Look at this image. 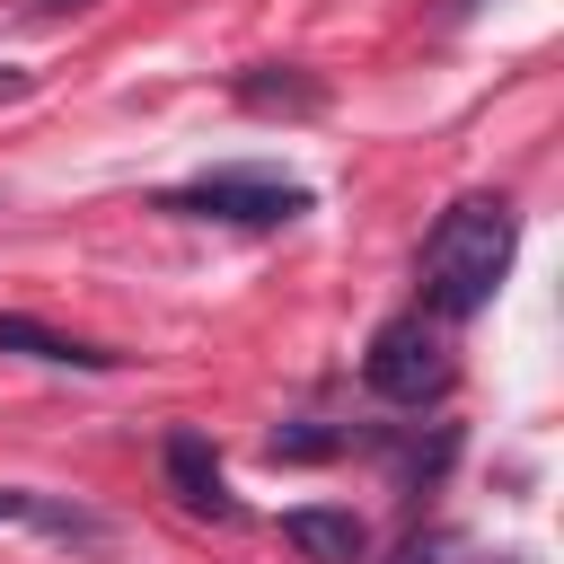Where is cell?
<instances>
[{
    "label": "cell",
    "instance_id": "obj_1",
    "mask_svg": "<svg viewBox=\"0 0 564 564\" xmlns=\"http://www.w3.org/2000/svg\"><path fill=\"white\" fill-rule=\"evenodd\" d=\"M511 247H520V212L502 194H467L432 220L423 256H414V282H423V317L458 326L494 300V282L511 273Z\"/></svg>",
    "mask_w": 564,
    "mask_h": 564
},
{
    "label": "cell",
    "instance_id": "obj_2",
    "mask_svg": "<svg viewBox=\"0 0 564 564\" xmlns=\"http://www.w3.org/2000/svg\"><path fill=\"white\" fill-rule=\"evenodd\" d=\"M159 212H185V220H229V229H282L308 212V185L291 176H264V167H212L176 194H159Z\"/></svg>",
    "mask_w": 564,
    "mask_h": 564
},
{
    "label": "cell",
    "instance_id": "obj_3",
    "mask_svg": "<svg viewBox=\"0 0 564 564\" xmlns=\"http://www.w3.org/2000/svg\"><path fill=\"white\" fill-rule=\"evenodd\" d=\"M449 326L441 317H388L379 335H370V352H361V379H370V397H388V405H423V397H441L449 388Z\"/></svg>",
    "mask_w": 564,
    "mask_h": 564
},
{
    "label": "cell",
    "instance_id": "obj_4",
    "mask_svg": "<svg viewBox=\"0 0 564 564\" xmlns=\"http://www.w3.org/2000/svg\"><path fill=\"white\" fill-rule=\"evenodd\" d=\"M159 467H167V494L194 511V520H238V494H229V476H220V458H212V441L203 432H167V449H159Z\"/></svg>",
    "mask_w": 564,
    "mask_h": 564
},
{
    "label": "cell",
    "instance_id": "obj_5",
    "mask_svg": "<svg viewBox=\"0 0 564 564\" xmlns=\"http://www.w3.org/2000/svg\"><path fill=\"white\" fill-rule=\"evenodd\" d=\"M282 546H300L308 564H361L370 529L352 511H335V502H300V511H282Z\"/></svg>",
    "mask_w": 564,
    "mask_h": 564
},
{
    "label": "cell",
    "instance_id": "obj_6",
    "mask_svg": "<svg viewBox=\"0 0 564 564\" xmlns=\"http://www.w3.org/2000/svg\"><path fill=\"white\" fill-rule=\"evenodd\" d=\"M0 352H26V361H53V370H115V352L44 326V317H0Z\"/></svg>",
    "mask_w": 564,
    "mask_h": 564
},
{
    "label": "cell",
    "instance_id": "obj_7",
    "mask_svg": "<svg viewBox=\"0 0 564 564\" xmlns=\"http://www.w3.org/2000/svg\"><path fill=\"white\" fill-rule=\"evenodd\" d=\"M238 97H247L256 115H317V106H326V88H317V79H300V70H247V79H238Z\"/></svg>",
    "mask_w": 564,
    "mask_h": 564
},
{
    "label": "cell",
    "instance_id": "obj_8",
    "mask_svg": "<svg viewBox=\"0 0 564 564\" xmlns=\"http://www.w3.org/2000/svg\"><path fill=\"white\" fill-rule=\"evenodd\" d=\"M388 564H476V546H467L458 529H414V538H405Z\"/></svg>",
    "mask_w": 564,
    "mask_h": 564
},
{
    "label": "cell",
    "instance_id": "obj_9",
    "mask_svg": "<svg viewBox=\"0 0 564 564\" xmlns=\"http://www.w3.org/2000/svg\"><path fill=\"white\" fill-rule=\"evenodd\" d=\"M264 449H273V458H326V449H344V432H326V423H291V432H273Z\"/></svg>",
    "mask_w": 564,
    "mask_h": 564
},
{
    "label": "cell",
    "instance_id": "obj_10",
    "mask_svg": "<svg viewBox=\"0 0 564 564\" xmlns=\"http://www.w3.org/2000/svg\"><path fill=\"white\" fill-rule=\"evenodd\" d=\"M35 9H79V0H35Z\"/></svg>",
    "mask_w": 564,
    "mask_h": 564
},
{
    "label": "cell",
    "instance_id": "obj_11",
    "mask_svg": "<svg viewBox=\"0 0 564 564\" xmlns=\"http://www.w3.org/2000/svg\"><path fill=\"white\" fill-rule=\"evenodd\" d=\"M494 564H520V555H494Z\"/></svg>",
    "mask_w": 564,
    "mask_h": 564
}]
</instances>
